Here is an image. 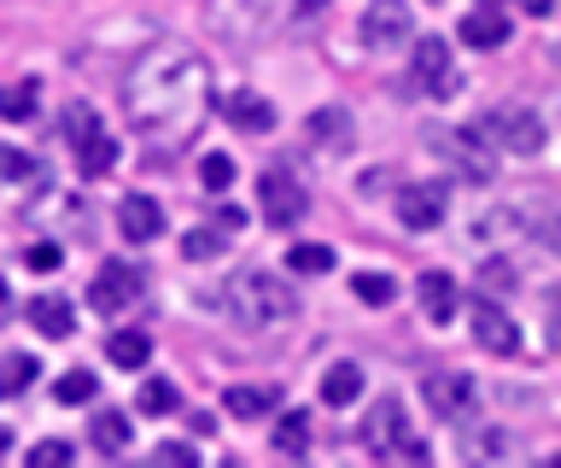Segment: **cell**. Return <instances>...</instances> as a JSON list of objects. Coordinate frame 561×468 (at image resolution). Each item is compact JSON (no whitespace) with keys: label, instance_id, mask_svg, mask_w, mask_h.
I'll list each match as a JSON object with an SVG mask.
<instances>
[{"label":"cell","instance_id":"18","mask_svg":"<svg viewBox=\"0 0 561 468\" xmlns=\"http://www.w3.org/2000/svg\"><path fill=\"white\" fill-rule=\"evenodd\" d=\"M456 36H462L468 47H480V54H491V47L508 42V19H503V12H491V7H473V12H462Z\"/></svg>","mask_w":561,"mask_h":468},{"label":"cell","instance_id":"6","mask_svg":"<svg viewBox=\"0 0 561 468\" xmlns=\"http://www.w3.org/2000/svg\"><path fill=\"white\" fill-rule=\"evenodd\" d=\"M485 135L497 152H515V159H533V152H543V117L526 112V106H497L485 117Z\"/></svg>","mask_w":561,"mask_h":468},{"label":"cell","instance_id":"22","mask_svg":"<svg viewBox=\"0 0 561 468\" xmlns=\"http://www.w3.org/2000/svg\"><path fill=\"white\" fill-rule=\"evenodd\" d=\"M228 240H234V235H228L222 222L210 217L205 229H187V235H182V258H187V264H205V258H217V252L228 247Z\"/></svg>","mask_w":561,"mask_h":468},{"label":"cell","instance_id":"34","mask_svg":"<svg viewBox=\"0 0 561 468\" xmlns=\"http://www.w3.org/2000/svg\"><path fill=\"white\" fill-rule=\"evenodd\" d=\"M480 282H485V293H508V287H515V270H508L503 258H491V264L480 270Z\"/></svg>","mask_w":561,"mask_h":468},{"label":"cell","instance_id":"2","mask_svg":"<svg viewBox=\"0 0 561 468\" xmlns=\"http://www.w3.org/2000/svg\"><path fill=\"white\" fill-rule=\"evenodd\" d=\"M222 310L240 328H275V322H287L298 310V293L280 282V275H270V270H240L234 282L222 287Z\"/></svg>","mask_w":561,"mask_h":468},{"label":"cell","instance_id":"15","mask_svg":"<svg viewBox=\"0 0 561 468\" xmlns=\"http://www.w3.org/2000/svg\"><path fill=\"white\" fill-rule=\"evenodd\" d=\"M117 235L123 240H158L164 235V205L152 194H123L117 199Z\"/></svg>","mask_w":561,"mask_h":468},{"label":"cell","instance_id":"45","mask_svg":"<svg viewBox=\"0 0 561 468\" xmlns=\"http://www.w3.org/2000/svg\"><path fill=\"white\" fill-rule=\"evenodd\" d=\"M0 299H7V282H0Z\"/></svg>","mask_w":561,"mask_h":468},{"label":"cell","instance_id":"37","mask_svg":"<svg viewBox=\"0 0 561 468\" xmlns=\"http://www.w3.org/2000/svg\"><path fill=\"white\" fill-rule=\"evenodd\" d=\"M538 240H543V247H550V252H561V205H550V217H543Z\"/></svg>","mask_w":561,"mask_h":468},{"label":"cell","instance_id":"43","mask_svg":"<svg viewBox=\"0 0 561 468\" xmlns=\"http://www.w3.org/2000/svg\"><path fill=\"white\" fill-rule=\"evenodd\" d=\"M7 392H18V387H12V375H7V369H0V398H7Z\"/></svg>","mask_w":561,"mask_h":468},{"label":"cell","instance_id":"23","mask_svg":"<svg viewBox=\"0 0 561 468\" xmlns=\"http://www.w3.org/2000/svg\"><path fill=\"white\" fill-rule=\"evenodd\" d=\"M322 398L328 404H357L363 398V369L357 363H333V369L322 375Z\"/></svg>","mask_w":561,"mask_h":468},{"label":"cell","instance_id":"24","mask_svg":"<svg viewBox=\"0 0 561 468\" xmlns=\"http://www.w3.org/2000/svg\"><path fill=\"white\" fill-rule=\"evenodd\" d=\"M270 445L280 450V457H305V450H310V415L305 410H287L275 422V440Z\"/></svg>","mask_w":561,"mask_h":468},{"label":"cell","instance_id":"19","mask_svg":"<svg viewBox=\"0 0 561 468\" xmlns=\"http://www.w3.org/2000/svg\"><path fill=\"white\" fill-rule=\"evenodd\" d=\"M24 317H30L35 334H47V340H70V334H77V322H70V305L59 299V293H42V299H30Z\"/></svg>","mask_w":561,"mask_h":468},{"label":"cell","instance_id":"28","mask_svg":"<svg viewBox=\"0 0 561 468\" xmlns=\"http://www.w3.org/2000/svg\"><path fill=\"white\" fill-rule=\"evenodd\" d=\"M0 117H7V124L35 117V82H12V89H0Z\"/></svg>","mask_w":561,"mask_h":468},{"label":"cell","instance_id":"44","mask_svg":"<svg viewBox=\"0 0 561 468\" xmlns=\"http://www.w3.org/2000/svg\"><path fill=\"white\" fill-rule=\"evenodd\" d=\"M7 450H12V433H7V427H0V457H7Z\"/></svg>","mask_w":561,"mask_h":468},{"label":"cell","instance_id":"29","mask_svg":"<svg viewBox=\"0 0 561 468\" xmlns=\"http://www.w3.org/2000/svg\"><path fill=\"white\" fill-rule=\"evenodd\" d=\"M287 270L293 275H328L333 270V247H293L287 252Z\"/></svg>","mask_w":561,"mask_h":468},{"label":"cell","instance_id":"5","mask_svg":"<svg viewBox=\"0 0 561 468\" xmlns=\"http://www.w3.org/2000/svg\"><path fill=\"white\" fill-rule=\"evenodd\" d=\"M65 129H70V147H77V170H82L88 182L105 176V170L117 164V141L100 129V117L88 112V106H70L65 112Z\"/></svg>","mask_w":561,"mask_h":468},{"label":"cell","instance_id":"7","mask_svg":"<svg viewBox=\"0 0 561 468\" xmlns=\"http://www.w3.org/2000/svg\"><path fill=\"white\" fill-rule=\"evenodd\" d=\"M410 77L427 100H450L462 82H456V65H450V42L445 36H421L415 42V59H410Z\"/></svg>","mask_w":561,"mask_h":468},{"label":"cell","instance_id":"4","mask_svg":"<svg viewBox=\"0 0 561 468\" xmlns=\"http://www.w3.org/2000/svg\"><path fill=\"white\" fill-rule=\"evenodd\" d=\"M438 152L450 159V170L462 182H491L497 176V147H491L485 129H438Z\"/></svg>","mask_w":561,"mask_h":468},{"label":"cell","instance_id":"38","mask_svg":"<svg viewBox=\"0 0 561 468\" xmlns=\"http://www.w3.org/2000/svg\"><path fill=\"white\" fill-rule=\"evenodd\" d=\"M7 375H12V387H30V380H35V357H7Z\"/></svg>","mask_w":561,"mask_h":468},{"label":"cell","instance_id":"40","mask_svg":"<svg viewBox=\"0 0 561 468\" xmlns=\"http://www.w3.org/2000/svg\"><path fill=\"white\" fill-rule=\"evenodd\" d=\"M217 222H222L228 235H240L245 229V212H240V205H228V212H217Z\"/></svg>","mask_w":561,"mask_h":468},{"label":"cell","instance_id":"10","mask_svg":"<svg viewBox=\"0 0 561 468\" xmlns=\"http://www.w3.org/2000/svg\"><path fill=\"white\" fill-rule=\"evenodd\" d=\"M421 398H427L433 415H445V422H462V415L473 410V398H480V387H473L468 369H433L427 380H421Z\"/></svg>","mask_w":561,"mask_h":468},{"label":"cell","instance_id":"32","mask_svg":"<svg viewBox=\"0 0 561 468\" xmlns=\"http://www.w3.org/2000/svg\"><path fill=\"white\" fill-rule=\"evenodd\" d=\"M53 392H59V404H88L94 398V369H70Z\"/></svg>","mask_w":561,"mask_h":468},{"label":"cell","instance_id":"27","mask_svg":"<svg viewBox=\"0 0 561 468\" xmlns=\"http://www.w3.org/2000/svg\"><path fill=\"white\" fill-rule=\"evenodd\" d=\"M351 293H357L363 305H392L398 282H392V275H380V270H363V275H351Z\"/></svg>","mask_w":561,"mask_h":468},{"label":"cell","instance_id":"8","mask_svg":"<svg viewBox=\"0 0 561 468\" xmlns=\"http://www.w3.org/2000/svg\"><path fill=\"white\" fill-rule=\"evenodd\" d=\"M363 42L375 47V54H392V47L415 42L410 0H368V12H363Z\"/></svg>","mask_w":561,"mask_h":468},{"label":"cell","instance_id":"35","mask_svg":"<svg viewBox=\"0 0 561 468\" xmlns=\"http://www.w3.org/2000/svg\"><path fill=\"white\" fill-rule=\"evenodd\" d=\"M59 258H65V252L53 247V240H35V247L24 252V264H30V270H59Z\"/></svg>","mask_w":561,"mask_h":468},{"label":"cell","instance_id":"46","mask_svg":"<svg viewBox=\"0 0 561 468\" xmlns=\"http://www.w3.org/2000/svg\"><path fill=\"white\" fill-rule=\"evenodd\" d=\"M485 7H497V0H485Z\"/></svg>","mask_w":561,"mask_h":468},{"label":"cell","instance_id":"14","mask_svg":"<svg viewBox=\"0 0 561 468\" xmlns=\"http://www.w3.org/2000/svg\"><path fill=\"white\" fill-rule=\"evenodd\" d=\"M398 222H403V229H415V235L438 229V222H445V187H438V182L398 187Z\"/></svg>","mask_w":561,"mask_h":468},{"label":"cell","instance_id":"1","mask_svg":"<svg viewBox=\"0 0 561 468\" xmlns=\"http://www.w3.org/2000/svg\"><path fill=\"white\" fill-rule=\"evenodd\" d=\"M123 106H129V124L147 135H164V141H182V135L199 129V117L210 106V71L205 59L182 42H158L147 47L129 77H123Z\"/></svg>","mask_w":561,"mask_h":468},{"label":"cell","instance_id":"25","mask_svg":"<svg viewBox=\"0 0 561 468\" xmlns=\"http://www.w3.org/2000/svg\"><path fill=\"white\" fill-rule=\"evenodd\" d=\"M222 404H228V415H270L280 398H275V387H228Z\"/></svg>","mask_w":561,"mask_h":468},{"label":"cell","instance_id":"12","mask_svg":"<svg viewBox=\"0 0 561 468\" xmlns=\"http://www.w3.org/2000/svg\"><path fill=\"white\" fill-rule=\"evenodd\" d=\"M468 328H473V340H480L491 357H515V352H520V328H515V317H508L503 305L473 299V305H468Z\"/></svg>","mask_w":561,"mask_h":468},{"label":"cell","instance_id":"13","mask_svg":"<svg viewBox=\"0 0 561 468\" xmlns=\"http://www.w3.org/2000/svg\"><path fill=\"white\" fill-rule=\"evenodd\" d=\"M415 305H421V317H427L433 328H450L456 310H462L456 275H445V270H421V275H415Z\"/></svg>","mask_w":561,"mask_h":468},{"label":"cell","instance_id":"26","mask_svg":"<svg viewBox=\"0 0 561 468\" xmlns=\"http://www.w3.org/2000/svg\"><path fill=\"white\" fill-rule=\"evenodd\" d=\"M199 187L205 194H228V187H234V159H228V152H205L199 159Z\"/></svg>","mask_w":561,"mask_h":468},{"label":"cell","instance_id":"42","mask_svg":"<svg viewBox=\"0 0 561 468\" xmlns=\"http://www.w3.org/2000/svg\"><path fill=\"white\" fill-rule=\"evenodd\" d=\"M298 12H322V7H333V0H293Z\"/></svg>","mask_w":561,"mask_h":468},{"label":"cell","instance_id":"21","mask_svg":"<svg viewBox=\"0 0 561 468\" xmlns=\"http://www.w3.org/2000/svg\"><path fill=\"white\" fill-rule=\"evenodd\" d=\"M105 357H112L117 369H140V363L152 357V340L140 334V328H117V334L105 340Z\"/></svg>","mask_w":561,"mask_h":468},{"label":"cell","instance_id":"30","mask_svg":"<svg viewBox=\"0 0 561 468\" xmlns=\"http://www.w3.org/2000/svg\"><path fill=\"white\" fill-rule=\"evenodd\" d=\"M135 404H140V415H170L175 410V387H170V380H140Z\"/></svg>","mask_w":561,"mask_h":468},{"label":"cell","instance_id":"31","mask_svg":"<svg viewBox=\"0 0 561 468\" xmlns=\"http://www.w3.org/2000/svg\"><path fill=\"white\" fill-rule=\"evenodd\" d=\"M35 176H42V164H35L30 152L0 147V182H35Z\"/></svg>","mask_w":561,"mask_h":468},{"label":"cell","instance_id":"17","mask_svg":"<svg viewBox=\"0 0 561 468\" xmlns=\"http://www.w3.org/2000/svg\"><path fill=\"white\" fill-rule=\"evenodd\" d=\"M351 141H357V135H351V112L345 106L310 112V147L316 152H333V159H340V152H351Z\"/></svg>","mask_w":561,"mask_h":468},{"label":"cell","instance_id":"3","mask_svg":"<svg viewBox=\"0 0 561 468\" xmlns=\"http://www.w3.org/2000/svg\"><path fill=\"white\" fill-rule=\"evenodd\" d=\"M363 445L375 450L380 463H427V440H415L410 433V415H403L392 398L375 404V415L363 422Z\"/></svg>","mask_w":561,"mask_h":468},{"label":"cell","instance_id":"9","mask_svg":"<svg viewBox=\"0 0 561 468\" xmlns=\"http://www.w3.org/2000/svg\"><path fill=\"white\" fill-rule=\"evenodd\" d=\"M140 287H147V275H140L135 264H117V258H112V264L88 282V305H94L100 317H123V310L140 299Z\"/></svg>","mask_w":561,"mask_h":468},{"label":"cell","instance_id":"33","mask_svg":"<svg viewBox=\"0 0 561 468\" xmlns=\"http://www.w3.org/2000/svg\"><path fill=\"white\" fill-rule=\"evenodd\" d=\"M30 463H35V468H65V463H70V445H65V440H42V445L30 450Z\"/></svg>","mask_w":561,"mask_h":468},{"label":"cell","instance_id":"36","mask_svg":"<svg viewBox=\"0 0 561 468\" xmlns=\"http://www.w3.org/2000/svg\"><path fill=\"white\" fill-rule=\"evenodd\" d=\"M152 457H158V463H199V457H193V445H182V440H164Z\"/></svg>","mask_w":561,"mask_h":468},{"label":"cell","instance_id":"39","mask_svg":"<svg viewBox=\"0 0 561 468\" xmlns=\"http://www.w3.org/2000/svg\"><path fill=\"white\" fill-rule=\"evenodd\" d=\"M543 305H550V317H556V322H550V340L561 345V287H550V299H543Z\"/></svg>","mask_w":561,"mask_h":468},{"label":"cell","instance_id":"41","mask_svg":"<svg viewBox=\"0 0 561 468\" xmlns=\"http://www.w3.org/2000/svg\"><path fill=\"white\" fill-rule=\"evenodd\" d=\"M520 12H533V19H550V12H556V0H520Z\"/></svg>","mask_w":561,"mask_h":468},{"label":"cell","instance_id":"11","mask_svg":"<svg viewBox=\"0 0 561 468\" xmlns=\"http://www.w3.org/2000/svg\"><path fill=\"white\" fill-rule=\"evenodd\" d=\"M257 212L270 217L275 229H293V222L310 212V199H305V187H298L287 170H263L257 176Z\"/></svg>","mask_w":561,"mask_h":468},{"label":"cell","instance_id":"20","mask_svg":"<svg viewBox=\"0 0 561 468\" xmlns=\"http://www.w3.org/2000/svg\"><path fill=\"white\" fill-rule=\"evenodd\" d=\"M88 440H94V450H105V457H123V450H129V415L123 410L88 415Z\"/></svg>","mask_w":561,"mask_h":468},{"label":"cell","instance_id":"16","mask_svg":"<svg viewBox=\"0 0 561 468\" xmlns=\"http://www.w3.org/2000/svg\"><path fill=\"white\" fill-rule=\"evenodd\" d=\"M222 117L234 124V135H270L275 129V106L257 89H234L222 100Z\"/></svg>","mask_w":561,"mask_h":468}]
</instances>
